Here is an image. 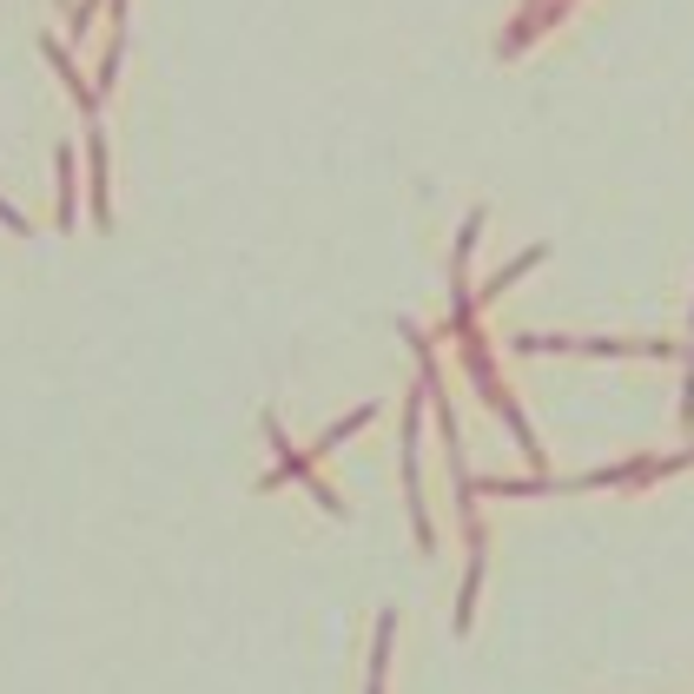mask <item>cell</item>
<instances>
[{
  "instance_id": "1",
  "label": "cell",
  "mask_w": 694,
  "mask_h": 694,
  "mask_svg": "<svg viewBox=\"0 0 694 694\" xmlns=\"http://www.w3.org/2000/svg\"><path fill=\"white\" fill-rule=\"evenodd\" d=\"M86 152H94V219L113 225V212H107V133H100V126L86 133Z\"/></svg>"
},
{
  "instance_id": "2",
  "label": "cell",
  "mask_w": 694,
  "mask_h": 694,
  "mask_svg": "<svg viewBox=\"0 0 694 694\" xmlns=\"http://www.w3.org/2000/svg\"><path fill=\"white\" fill-rule=\"evenodd\" d=\"M391 629H397V616H384V622H377V642H371V694H384V661H391Z\"/></svg>"
}]
</instances>
